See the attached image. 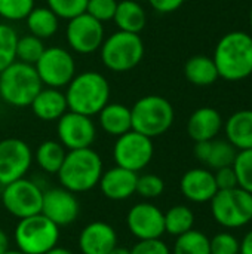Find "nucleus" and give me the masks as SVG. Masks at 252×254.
Here are the masks:
<instances>
[{
    "label": "nucleus",
    "instance_id": "obj_1",
    "mask_svg": "<svg viewBox=\"0 0 252 254\" xmlns=\"http://www.w3.org/2000/svg\"><path fill=\"white\" fill-rule=\"evenodd\" d=\"M218 76L229 82H239L252 74V36L245 31L224 34L212 57Z\"/></svg>",
    "mask_w": 252,
    "mask_h": 254
},
{
    "label": "nucleus",
    "instance_id": "obj_2",
    "mask_svg": "<svg viewBox=\"0 0 252 254\" xmlns=\"http://www.w3.org/2000/svg\"><path fill=\"white\" fill-rule=\"evenodd\" d=\"M68 110L86 116H97L100 110L110 103L111 88L107 77L95 70L76 73L65 88Z\"/></svg>",
    "mask_w": 252,
    "mask_h": 254
},
{
    "label": "nucleus",
    "instance_id": "obj_3",
    "mask_svg": "<svg viewBox=\"0 0 252 254\" xmlns=\"http://www.w3.org/2000/svg\"><path fill=\"white\" fill-rule=\"evenodd\" d=\"M104 171L101 155L92 147L67 150L58 171L59 185L73 193H85L95 189Z\"/></svg>",
    "mask_w": 252,
    "mask_h": 254
},
{
    "label": "nucleus",
    "instance_id": "obj_4",
    "mask_svg": "<svg viewBox=\"0 0 252 254\" xmlns=\"http://www.w3.org/2000/svg\"><path fill=\"white\" fill-rule=\"evenodd\" d=\"M98 52L102 65L107 70L113 73H126L143 61L146 46L140 34L117 30L110 36H105Z\"/></svg>",
    "mask_w": 252,
    "mask_h": 254
},
{
    "label": "nucleus",
    "instance_id": "obj_5",
    "mask_svg": "<svg viewBox=\"0 0 252 254\" xmlns=\"http://www.w3.org/2000/svg\"><path fill=\"white\" fill-rule=\"evenodd\" d=\"M42 88L39 74L31 64L13 61L0 71V100L10 107H28Z\"/></svg>",
    "mask_w": 252,
    "mask_h": 254
},
{
    "label": "nucleus",
    "instance_id": "obj_6",
    "mask_svg": "<svg viewBox=\"0 0 252 254\" xmlns=\"http://www.w3.org/2000/svg\"><path fill=\"white\" fill-rule=\"evenodd\" d=\"M132 129L150 138L168 132L175 121V110L165 97L149 94L138 98L131 107Z\"/></svg>",
    "mask_w": 252,
    "mask_h": 254
},
{
    "label": "nucleus",
    "instance_id": "obj_7",
    "mask_svg": "<svg viewBox=\"0 0 252 254\" xmlns=\"http://www.w3.org/2000/svg\"><path fill=\"white\" fill-rule=\"evenodd\" d=\"M13 240L16 249L25 254H45L58 246L59 228L42 213L18 220Z\"/></svg>",
    "mask_w": 252,
    "mask_h": 254
},
{
    "label": "nucleus",
    "instance_id": "obj_8",
    "mask_svg": "<svg viewBox=\"0 0 252 254\" xmlns=\"http://www.w3.org/2000/svg\"><path fill=\"white\" fill-rule=\"evenodd\" d=\"M214 220L227 229H239L252 220V193L238 188L218 190L211 199Z\"/></svg>",
    "mask_w": 252,
    "mask_h": 254
},
{
    "label": "nucleus",
    "instance_id": "obj_9",
    "mask_svg": "<svg viewBox=\"0 0 252 254\" xmlns=\"http://www.w3.org/2000/svg\"><path fill=\"white\" fill-rule=\"evenodd\" d=\"M43 86L65 89L76 76V60L73 52L62 46H49L34 64Z\"/></svg>",
    "mask_w": 252,
    "mask_h": 254
},
{
    "label": "nucleus",
    "instance_id": "obj_10",
    "mask_svg": "<svg viewBox=\"0 0 252 254\" xmlns=\"http://www.w3.org/2000/svg\"><path fill=\"white\" fill-rule=\"evenodd\" d=\"M154 156L153 138L134 129L116 138L113 144V161L117 167L134 173L146 170Z\"/></svg>",
    "mask_w": 252,
    "mask_h": 254
},
{
    "label": "nucleus",
    "instance_id": "obj_11",
    "mask_svg": "<svg viewBox=\"0 0 252 254\" xmlns=\"http://www.w3.org/2000/svg\"><path fill=\"white\" fill-rule=\"evenodd\" d=\"M43 189L31 179L15 180L1 190V204L4 210L18 220L39 214L42 211Z\"/></svg>",
    "mask_w": 252,
    "mask_h": 254
},
{
    "label": "nucleus",
    "instance_id": "obj_12",
    "mask_svg": "<svg viewBox=\"0 0 252 254\" xmlns=\"http://www.w3.org/2000/svg\"><path fill=\"white\" fill-rule=\"evenodd\" d=\"M105 39L104 24L83 12L67 21L65 40L68 49L79 55H91L100 51Z\"/></svg>",
    "mask_w": 252,
    "mask_h": 254
},
{
    "label": "nucleus",
    "instance_id": "obj_13",
    "mask_svg": "<svg viewBox=\"0 0 252 254\" xmlns=\"http://www.w3.org/2000/svg\"><path fill=\"white\" fill-rule=\"evenodd\" d=\"M33 161V150L22 138L7 137L0 140V186L25 177Z\"/></svg>",
    "mask_w": 252,
    "mask_h": 254
},
{
    "label": "nucleus",
    "instance_id": "obj_14",
    "mask_svg": "<svg viewBox=\"0 0 252 254\" xmlns=\"http://www.w3.org/2000/svg\"><path fill=\"white\" fill-rule=\"evenodd\" d=\"M56 137L67 150L92 147L97 140V125L91 116L68 110L56 121Z\"/></svg>",
    "mask_w": 252,
    "mask_h": 254
},
{
    "label": "nucleus",
    "instance_id": "obj_15",
    "mask_svg": "<svg viewBox=\"0 0 252 254\" xmlns=\"http://www.w3.org/2000/svg\"><path fill=\"white\" fill-rule=\"evenodd\" d=\"M126 228L138 241L162 238L165 234L163 211L149 201L137 202L126 214Z\"/></svg>",
    "mask_w": 252,
    "mask_h": 254
},
{
    "label": "nucleus",
    "instance_id": "obj_16",
    "mask_svg": "<svg viewBox=\"0 0 252 254\" xmlns=\"http://www.w3.org/2000/svg\"><path fill=\"white\" fill-rule=\"evenodd\" d=\"M59 229L73 225L80 214V202L76 193L59 186L43 190L42 211Z\"/></svg>",
    "mask_w": 252,
    "mask_h": 254
},
{
    "label": "nucleus",
    "instance_id": "obj_17",
    "mask_svg": "<svg viewBox=\"0 0 252 254\" xmlns=\"http://www.w3.org/2000/svg\"><path fill=\"white\" fill-rule=\"evenodd\" d=\"M119 244L116 229L102 220L88 223L79 234L77 246L82 254H108Z\"/></svg>",
    "mask_w": 252,
    "mask_h": 254
},
{
    "label": "nucleus",
    "instance_id": "obj_18",
    "mask_svg": "<svg viewBox=\"0 0 252 254\" xmlns=\"http://www.w3.org/2000/svg\"><path fill=\"white\" fill-rule=\"evenodd\" d=\"M138 173L122 167H111L102 171L98 188L101 193L110 201H126L135 195Z\"/></svg>",
    "mask_w": 252,
    "mask_h": 254
},
{
    "label": "nucleus",
    "instance_id": "obj_19",
    "mask_svg": "<svg viewBox=\"0 0 252 254\" xmlns=\"http://www.w3.org/2000/svg\"><path fill=\"white\" fill-rule=\"evenodd\" d=\"M180 190L186 199L195 204L211 202L218 192L214 173L206 168H192L180 180Z\"/></svg>",
    "mask_w": 252,
    "mask_h": 254
},
{
    "label": "nucleus",
    "instance_id": "obj_20",
    "mask_svg": "<svg viewBox=\"0 0 252 254\" xmlns=\"http://www.w3.org/2000/svg\"><path fill=\"white\" fill-rule=\"evenodd\" d=\"M28 107L42 122H56L65 112H68L65 92L62 89L48 86H43L37 92Z\"/></svg>",
    "mask_w": 252,
    "mask_h": 254
},
{
    "label": "nucleus",
    "instance_id": "obj_21",
    "mask_svg": "<svg viewBox=\"0 0 252 254\" xmlns=\"http://www.w3.org/2000/svg\"><path fill=\"white\" fill-rule=\"evenodd\" d=\"M224 122L220 112L214 107L196 109L187 121V134L196 141L214 140L223 129Z\"/></svg>",
    "mask_w": 252,
    "mask_h": 254
},
{
    "label": "nucleus",
    "instance_id": "obj_22",
    "mask_svg": "<svg viewBox=\"0 0 252 254\" xmlns=\"http://www.w3.org/2000/svg\"><path fill=\"white\" fill-rule=\"evenodd\" d=\"M98 116V125L100 128L111 135V137H120L132 129V116H131V107L122 103H107Z\"/></svg>",
    "mask_w": 252,
    "mask_h": 254
},
{
    "label": "nucleus",
    "instance_id": "obj_23",
    "mask_svg": "<svg viewBox=\"0 0 252 254\" xmlns=\"http://www.w3.org/2000/svg\"><path fill=\"white\" fill-rule=\"evenodd\" d=\"M113 22L120 31L141 34L147 24V12L137 0H120L117 1Z\"/></svg>",
    "mask_w": 252,
    "mask_h": 254
},
{
    "label": "nucleus",
    "instance_id": "obj_24",
    "mask_svg": "<svg viewBox=\"0 0 252 254\" xmlns=\"http://www.w3.org/2000/svg\"><path fill=\"white\" fill-rule=\"evenodd\" d=\"M227 141L238 150L252 149V110H239L233 113L224 124Z\"/></svg>",
    "mask_w": 252,
    "mask_h": 254
},
{
    "label": "nucleus",
    "instance_id": "obj_25",
    "mask_svg": "<svg viewBox=\"0 0 252 254\" xmlns=\"http://www.w3.org/2000/svg\"><path fill=\"white\" fill-rule=\"evenodd\" d=\"M24 21L28 33L45 42L48 39H52L58 33L61 19L48 6H34V9Z\"/></svg>",
    "mask_w": 252,
    "mask_h": 254
},
{
    "label": "nucleus",
    "instance_id": "obj_26",
    "mask_svg": "<svg viewBox=\"0 0 252 254\" xmlns=\"http://www.w3.org/2000/svg\"><path fill=\"white\" fill-rule=\"evenodd\" d=\"M184 76L195 86H209L220 77L214 60L206 55L190 57L184 65Z\"/></svg>",
    "mask_w": 252,
    "mask_h": 254
},
{
    "label": "nucleus",
    "instance_id": "obj_27",
    "mask_svg": "<svg viewBox=\"0 0 252 254\" xmlns=\"http://www.w3.org/2000/svg\"><path fill=\"white\" fill-rule=\"evenodd\" d=\"M65 155L67 149L58 140H45L37 146L36 152H33V159L43 173L56 176Z\"/></svg>",
    "mask_w": 252,
    "mask_h": 254
},
{
    "label": "nucleus",
    "instance_id": "obj_28",
    "mask_svg": "<svg viewBox=\"0 0 252 254\" xmlns=\"http://www.w3.org/2000/svg\"><path fill=\"white\" fill-rule=\"evenodd\" d=\"M165 216V234L171 237H180L193 229L195 214L187 205H174L171 207Z\"/></svg>",
    "mask_w": 252,
    "mask_h": 254
},
{
    "label": "nucleus",
    "instance_id": "obj_29",
    "mask_svg": "<svg viewBox=\"0 0 252 254\" xmlns=\"http://www.w3.org/2000/svg\"><path fill=\"white\" fill-rule=\"evenodd\" d=\"M171 254H211L209 238L196 229L177 237Z\"/></svg>",
    "mask_w": 252,
    "mask_h": 254
},
{
    "label": "nucleus",
    "instance_id": "obj_30",
    "mask_svg": "<svg viewBox=\"0 0 252 254\" xmlns=\"http://www.w3.org/2000/svg\"><path fill=\"white\" fill-rule=\"evenodd\" d=\"M45 49H46V46L42 39L27 33V34L18 36L15 57H16V61L34 65L37 63V60L42 57Z\"/></svg>",
    "mask_w": 252,
    "mask_h": 254
},
{
    "label": "nucleus",
    "instance_id": "obj_31",
    "mask_svg": "<svg viewBox=\"0 0 252 254\" xmlns=\"http://www.w3.org/2000/svg\"><path fill=\"white\" fill-rule=\"evenodd\" d=\"M238 149L227 140H212L211 144V152L208 156V161L205 165H208L211 170H220L224 167H232L236 155H238Z\"/></svg>",
    "mask_w": 252,
    "mask_h": 254
},
{
    "label": "nucleus",
    "instance_id": "obj_32",
    "mask_svg": "<svg viewBox=\"0 0 252 254\" xmlns=\"http://www.w3.org/2000/svg\"><path fill=\"white\" fill-rule=\"evenodd\" d=\"M16 30L7 22H0V71H3L13 61H16Z\"/></svg>",
    "mask_w": 252,
    "mask_h": 254
},
{
    "label": "nucleus",
    "instance_id": "obj_33",
    "mask_svg": "<svg viewBox=\"0 0 252 254\" xmlns=\"http://www.w3.org/2000/svg\"><path fill=\"white\" fill-rule=\"evenodd\" d=\"M34 6V0H0V18L4 22L24 21Z\"/></svg>",
    "mask_w": 252,
    "mask_h": 254
},
{
    "label": "nucleus",
    "instance_id": "obj_34",
    "mask_svg": "<svg viewBox=\"0 0 252 254\" xmlns=\"http://www.w3.org/2000/svg\"><path fill=\"white\" fill-rule=\"evenodd\" d=\"M233 170L238 177V186L252 193V149L238 152Z\"/></svg>",
    "mask_w": 252,
    "mask_h": 254
},
{
    "label": "nucleus",
    "instance_id": "obj_35",
    "mask_svg": "<svg viewBox=\"0 0 252 254\" xmlns=\"http://www.w3.org/2000/svg\"><path fill=\"white\" fill-rule=\"evenodd\" d=\"M165 192V182L157 174L146 173L138 174L137 179V189L135 193H138L143 199L150 201L159 198Z\"/></svg>",
    "mask_w": 252,
    "mask_h": 254
},
{
    "label": "nucleus",
    "instance_id": "obj_36",
    "mask_svg": "<svg viewBox=\"0 0 252 254\" xmlns=\"http://www.w3.org/2000/svg\"><path fill=\"white\" fill-rule=\"evenodd\" d=\"M88 0H46V6L58 15L59 19H71L86 10Z\"/></svg>",
    "mask_w": 252,
    "mask_h": 254
},
{
    "label": "nucleus",
    "instance_id": "obj_37",
    "mask_svg": "<svg viewBox=\"0 0 252 254\" xmlns=\"http://www.w3.org/2000/svg\"><path fill=\"white\" fill-rule=\"evenodd\" d=\"M116 7L117 0H88L85 12L98 19L100 22L105 24L108 21H113Z\"/></svg>",
    "mask_w": 252,
    "mask_h": 254
},
{
    "label": "nucleus",
    "instance_id": "obj_38",
    "mask_svg": "<svg viewBox=\"0 0 252 254\" xmlns=\"http://www.w3.org/2000/svg\"><path fill=\"white\" fill-rule=\"evenodd\" d=\"M209 249L211 254H239L241 243L232 234L221 232L209 240Z\"/></svg>",
    "mask_w": 252,
    "mask_h": 254
},
{
    "label": "nucleus",
    "instance_id": "obj_39",
    "mask_svg": "<svg viewBox=\"0 0 252 254\" xmlns=\"http://www.w3.org/2000/svg\"><path fill=\"white\" fill-rule=\"evenodd\" d=\"M131 254H171V249L162 241V238L141 240L134 244V247L131 249Z\"/></svg>",
    "mask_w": 252,
    "mask_h": 254
},
{
    "label": "nucleus",
    "instance_id": "obj_40",
    "mask_svg": "<svg viewBox=\"0 0 252 254\" xmlns=\"http://www.w3.org/2000/svg\"><path fill=\"white\" fill-rule=\"evenodd\" d=\"M214 179H215L218 190H227V189L238 188V177H236V173L233 170V165L215 170Z\"/></svg>",
    "mask_w": 252,
    "mask_h": 254
},
{
    "label": "nucleus",
    "instance_id": "obj_41",
    "mask_svg": "<svg viewBox=\"0 0 252 254\" xmlns=\"http://www.w3.org/2000/svg\"><path fill=\"white\" fill-rule=\"evenodd\" d=\"M186 0H147L150 7L157 13H172L178 10Z\"/></svg>",
    "mask_w": 252,
    "mask_h": 254
},
{
    "label": "nucleus",
    "instance_id": "obj_42",
    "mask_svg": "<svg viewBox=\"0 0 252 254\" xmlns=\"http://www.w3.org/2000/svg\"><path fill=\"white\" fill-rule=\"evenodd\" d=\"M211 144H212V140L196 141L195 143V147H193L195 158L198 161H201L202 164H206V161H208V156H209V152H211Z\"/></svg>",
    "mask_w": 252,
    "mask_h": 254
},
{
    "label": "nucleus",
    "instance_id": "obj_43",
    "mask_svg": "<svg viewBox=\"0 0 252 254\" xmlns=\"http://www.w3.org/2000/svg\"><path fill=\"white\" fill-rule=\"evenodd\" d=\"M239 254H252V231H250L244 240L241 241V252Z\"/></svg>",
    "mask_w": 252,
    "mask_h": 254
},
{
    "label": "nucleus",
    "instance_id": "obj_44",
    "mask_svg": "<svg viewBox=\"0 0 252 254\" xmlns=\"http://www.w3.org/2000/svg\"><path fill=\"white\" fill-rule=\"evenodd\" d=\"M9 244H10V240L6 234V231L0 228V254L6 253L9 250Z\"/></svg>",
    "mask_w": 252,
    "mask_h": 254
},
{
    "label": "nucleus",
    "instance_id": "obj_45",
    "mask_svg": "<svg viewBox=\"0 0 252 254\" xmlns=\"http://www.w3.org/2000/svg\"><path fill=\"white\" fill-rule=\"evenodd\" d=\"M45 254H74L71 250L65 249V247H59V246H55L53 249H50L49 252H46Z\"/></svg>",
    "mask_w": 252,
    "mask_h": 254
},
{
    "label": "nucleus",
    "instance_id": "obj_46",
    "mask_svg": "<svg viewBox=\"0 0 252 254\" xmlns=\"http://www.w3.org/2000/svg\"><path fill=\"white\" fill-rule=\"evenodd\" d=\"M108 254H131V249H126V247H122L117 244Z\"/></svg>",
    "mask_w": 252,
    "mask_h": 254
},
{
    "label": "nucleus",
    "instance_id": "obj_47",
    "mask_svg": "<svg viewBox=\"0 0 252 254\" xmlns=\"http://www.w3.org/2000/svg\"><path fill=\"white\" fill-rule=\"evenodd\" d=\"M3 254H25V253H22V252H19L18 249H16V250H10V249H9V250H7L6 253H3Z\"/></svg>",
    "mask_w": 252,
    "mask_h": 254
},
{
    "label": "nucleus",
    "instance_id": "obj_48",
    "mask_svg": "<svg viewBox=\"0 0 252 254\" xmlns=\"http://www.w3.org/2000/svg\"><path fill=\"white\" fill-rule=\"evenodd\" d=\"M250 25H251V28H252V7H251V12H250Z\"/></svg>",
    "mask_w": 252,
    "mask_h": 254
}]
</instances>
